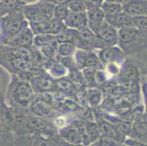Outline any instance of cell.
I'll list each match as a JSON object with an SVG mask.
<instances>
[{"instance_id":"cell-27","label":"cell","mask_w":147,"mask_h":146,"mask_svg":"<svg viewBox=\"0 0 147 146\" xmlns=\"http://www.w3.org/2000/svg\"><path fill=\"white\" fill-rule=\"evenodd\" d=\"M69 13V10L67 5H55L53 10V17L56 19L64 21Z\"/></svg>"},{"instance_id":"cell-10","label":"cell","mask_w":147,"mask_h":146,"mask_svg":"<svg viewBox=\"0 0 147 146\" xmlns=\"http://www.w3.org/2000/svg\"><path fill=\"white\" fill-rule=\"evenodd\" d=\"M33 32L29 28H24L8 43L14 46L28 47L33 44Z\"/></svg>"},{"instance_id":"cell-38","label":"cell","mask_w":147,"mask_h":146,"mask_svg":"<svg viewBox=\"0 0 147 146\" xmlns=\"http://www.w3.org/2000/svg\"><path fill=\"white\" fill-rule=\"evenodd\" d=\"M104 1H107V2H114V3H118L121 4V5L126 2L127 0H104Z\"/></svg>"},{"instance_id":"cell-37","label":"cell","mask_w":147,"mask_h":146,"mask_svg":"<svg viewBox=\"0 0 147 146\" xmlns=\"http://www.w3.org/2000/svg\"><path fill=\"white\" fill-rule=\"evenodd\" d=\"M71 0H40L39 2H49L54 5H67Z\"/></svg>"},{"instance_id":"cell-7","label":"cell","mask_w":147,"mask_h":146,"mask_svg":"<svg viewBox=\"0 0 147 146\" xmlns=\"http://www.w3.org/2000/svg\"><path fill=\"white\" fill-rule=\"evenodd\" d=\"M64 24L68 28L81 31L87 27V17L86 13H73L69 11L66 18L64 20Z\"/></svg>"},{"instance_id":"cell-16","label":"cell","mask_w":147,"mask_h":146,"mask_svg":"<svg viewBox=\"0 0 147 146\" xmlns=\"http://www.w3.org/2000/svg\"><path fill=\"white\" fill-rule=\"evenodd\" d=\"M103 14L105 15V20L111 19L119 13L122 12V5L121 4L104 1L100 6Z\"/></svg>"},{"instance_id":"cell-29","label":"cell","mask_w":147,"mask_h":146,"mask_svg":"<svg viewBox=\"0 0 147 146\" xmlns=\"http://www.w3.org/2000/svg\"><path fill=\"white\" fill-rule=\"evenodd\" d=\"M101 92L100 90L97 89H90L88 92V98H89V103L92 106H96L98 104H100L101 101Z\"/></svg>"},{"instance_id":"cell-6","label":"cell","mask_w":147,"mask_h":146,"mask_svg":"<svg viewBox=\"0 0 147 146\" xmlns=\"http://www.w3.org/2000/svg\"><path fill=\"white\" fill-rule=\"evenodd\" d=\"M96 34L88 27L78 31L76 47L84 50H90L96 48Z\"/></svg>"},{"instance_id":"cell-8","label":"cell","mask_w":147,"mask_h":146,"mask_svg":"<svg viewBox=\"0 0 147 146\" xmlns=\"http://www.w3.org/2000/svg\"><path fill=\"white\" fill-rule=\"evenodd\" d=\"M18 9L29 22H36L44 20L41 15L38 2L22 4L18 7Z\"/></svg>"},{"instance_id":"cell-17","label":"cell","mask_w":147,"mask_h":146,"mask_svg":"<svg viewBox=\"0 0 147 146\" xmlns=\"http://www.w3.org/2000/svg\"><path fill=\"white\" fill-rule=\"evenodd\" d=\"M131 133H133L138 137H145L146 135V116L141 115L138 118L134 120Z\"/></svg>"},{"instance_id":"cell-22","label":"cell","mask_w":147,"mask_h":146,"mask_svg":"<svg viewBox=\"0 0 147 146\" xmlns=\"http://www.w3.org/2000/svg\"><path fill=\"white\" fill-rule=\"evenodd\" d=\"M110 122L115 126L117 130L123 135H129L132 130V126L128 120H119V119H114L111 120Z\"/></svg>"},{"instance_id":"cell-24","label":"cell","mask_w":147,"mask_h":146,"mask_svg":"<svg viewBox=\"0 0 147 146\" xmlns=\"http://www.w3.org/2000/svg\"><path fill=\"white\" fill-rule=\"evenodd\" d=\"M138 70L133 65H128L121 72V77L126 82H134L138 78Z\"/></svg>"},{"instance_id":"cell-30","label":"cell","mask_w":147,"mask_h":146,"mask_svg":"<svg viewBox=\"0 0 147 146\" xmlns=\"http://www.w3.org/2000/svg\"><path fill=\"white\" fill-rule=\"evenodd\" d=\"M56 85L60 89L65 92H73L75 88L74 84L70 80H67V79H60L57 80L56 82Z\"/></svg>"},{"instance_id":"cell-25","label":"cell","mask_w":147,"mask_h":146,"mask_svg":"<svg viewBox=\"0 0 147 146\" xmlns=\"http://www.w3.org/2000/svg\"><path fill=\"white\" fill-rule=\"evenodd\" d=\"M67 7L69 11L73 13H84L87 10V7L83 0H71Z\"/></svg>"},{"instance_id":"cell-35","label":"cell","mask_w":147,"mask_h":146,"mask_svg":"<svg viewBox=\"0 0 147 146\" xmlns=\"http://www.w3.org/2000/svg\"><path fill=\"white\" fill-rule=\"evenodd\" d=\"M97 141L99 145H116L117 143L113 140L104 135H100Z\"/></svg>"},{"instance_id":"cell-15","label":"cell","mask_w":147,"mask_h":146,"mask_svg":"<svg viewBox=\"0 0 147 146\" xmlns=\"http://www.w3.org/2000/svg\"><path fill=\"white\" fill-rule=\"evenodd\" d=\"M62 138L71 144H81L82 143V136L78 129L76 127H67L61 131Z\"/></svg>"},{"instance_id":"cell-36","label":"cell","mask_w":147,"mask_h":146,"mask_svg":"<svg viewBox=\"0 0 147 146\" xmlns=\"http://www.w3.org/2000/svg\"><path fill=\"white\" fill-rule=\"evenodd\" d=\"M86 4L87 9L92 7H100L104 0H83Z\"/></svg>"},{"instance_id":"cell-41","label":"cell","mask_w":147,"mask_h":146,"mask_svg":"<svg viewBox=\"0 0 147 146\" xmlns=\"http://www.w3.org/2000/svg\"><path fill=\"white\" fill-rule=\"evenodd\" d=\"M40 0H26V3L25 4H29V3H34V2H39Z\"/></svg>"},{"instance_id":"cell-3","label":"cell","mask_w":147,"mask_h":146,"mask_svg":"<svg viewBox=\"0 0 147 146\" xmlns=\"http://www.w3.org/2000/svg\"><path fill=\"white\" fill-rule=\"evenodd\" d=\"M11 96L18 104L26 105L33 99L32 88L27 81L16 83L11 88Z\"/></svg>"},{"instance_id":"cell-12","label":"cell","mask_w":147,"mask_h":146,"mask_svg":"<svg viewBox=\"0 0 147 146\" xmlns=\"http://www.w3.org/2000/svg\"><path fill=\"white\" fill-rule=\"evenodd\" d=\"M99 129H100L101 135L106 136L109 138L114 140L116 143L121 141L122 137L124 135H121L117 129L115 127V126L110 121H106V120H102V122L99 124Z\"/></svg>"},{"instance_id":"cell-11","label":"cell","mask_w":147,"mask_h":146,"mask_svg":"<svg viewBox=\"0 0 147 146\" xmlns=\"http://www.w3.org/2000/svg\"><path fill=\"white\" fill-rule=\"evenodd\" d=\"M105 21L116 28L117 30L123 28L134 27L133 17L123 11L114 16L113 18Z\"/></svg>"},{"instance_id":"cell-43","label":"cell","mask_w":147,"mask_h":146,"mask_svg":"<svg viewBox=\"0 0 147 146\" xmlns=\"http://www.w3.org/2000/svg\"><path fill=\"white\" fill-rule=\"evenodd\" d=\"M0 130H1V125H0Z\"/></svg>"},{"instance_id":"cell-23","label":"cell","mask_w":147,"mask_h":146,"mask_svg":"<svg viewBox=\"0 0 147 146\" xmlns=\"http://www.w3.org/2000/svg\"><path fill=\"white\" fill-rule=\"evenodd\" d=\"M102 67V62L100 60L99 57L96 56L94 53H89L87 52L86 58L84 61V68H92V69H97Z\"/></svg>"},{"instance_id":"cell-28","label":"cell","mask_w":147,"mask_h":146,"mask_svg":"<svg viewBox=\"0 0 147 146\" xmlns=\"http://www.w3.org/2000/svg\"><path fill=\"white\" fill-rule=\"evenodd\" d=\"M134 27H136L141 33L146 32V15H140L133 17Z\"/></svg>"},{"instance_id":"cell-14","label":"cell","mask_w":147,"mask_h":146,"mask_svg":"<svg viewBox=\"0 0 147 146\" xmlns=\"http://www.w3.org/2000/svg\"><path fill=\"white\" fill-rule=\"evenodd\" d=\"M78 31L66 26V28L62 32L56 36L57 43H71L76 45V42L78 38Z\"/></svg>"},{"instance_id":"cell-20","label":"cell","mask_w":147,"mask_h":146,"mask_svg":"<svg viewBox=\"0 0 147 146\" xmlns=\"http://www.w3.org/2000/svg\"><path fill=\"white\" fill-rule=\"evenodd\" d=\"M26 126L32 131L40 132L47 129V124L42 119L38 117H29L26 120Z\"/></svg>"},{"instance_id":"cell-18","label":"cell","mask_w":147,"mask_h":146,"mask_svg":"<svg viewBox=\"0 0 147 146\" xmlns=\"http://www.w3.org/2000/svg\"><path fill=\"white\" fill-rule=\"evenodd\" d=\"M85 124H86V137H87V144L96 142L101 135L99 126L95 123L89 120L85 121Z\"/></svg>"},{"instance_id":"cell-26","label":"cell","mask_w":147,"mask_h":146,"mask_svg":"<svg viewBox=\"0 0 147 146\" xmlns=\"http://www.w3.org/2000/svg\"><path fill=\"white\" fill-rule=\"evenodd\" d=\"M76 50V45L71 43H60L57 47V53L60 56L66 57L73 55Z\"/></svg>"},{"instance_id":"cell-32","label":"cell","mask_w":147,"mask_h":146,"mask_svg":"<svg viewBox=\"0 0 147 146\" xmlns=\"http://www.w3.org/2000/svg\"><path fill=\"white\" fill-rule=\"evenodd\" d=\"M32 110L36 113H37L38 115H41V116H48L50 114V110L46 107L44 106V104L42 103L36 102L35 104L34 103Z\"/></svg>"},{"instance_id":"cell-42","label":"cell","mask_w":147,"mask_h":146,"mask_svg":"<svg viewBox=\"0 0 147 146\" xmlns=\"http://www.w3.org/2000/svg\"><path fill=\"white\" fill-rule=\"evenodd\" d=\"M17 2H18L19 3L21 4H25L26 3V0H16Z\"/></svg>"},{"instance_id":"cell-19","label":"cell","mask_w":147,"mask_h":146,"mask_svg":"<svg viewBox=\"0 0 147 146\" xmlns=\"http://www.w3.org/2000/svg\"><path fill=\"white\" fill-rule=\"evenodd\" d=\"M55 42H57L56 36L49 34H36L33 39V44L40 48H43Z\"/></svg>"},{"instance_id":"cell-39","label":"cell","mask_w":147,"mask_h":146,"mask_svg":"<svg viewBox=\"0 0 147 146\" xmlns=\"http://www.w3.org/2000/svg\"><path fill=\"white\" fill-rule=\"evenodd\" d=\"M3 36H5V35H4L3 29H2V24H1V21H0V40H2V38H3Z\"/></svg>"},{"instance_id":"cell-33","label":"cell","mask_w":147,"mask_h":146,"mask_svg":"<svg viewBox=\"0 0 147 146\" xmlns=\"http://www.w3.org/2000/svg\"><path fill=\"white\" fill-rule=\"evenodd\" d=\"M37 86L40 89H43V90H49L52 88V81H51L49 79L45 78V77H41L38 79L36 83Z\"/></svg>"},{"instance_id":"cell-5","label":"cell","mask_w":147,"mask_h":146,"mask_svg":"<svg viewBox=\"0 0 147 146\" xmlns=\"http://www.w3.org/2000/svg\"><path fill=\"white\" fill-rule=\"evenodd\" d=\"M122 11L132 17L146 15V0H127L122 5Z\"/></svg>"},{"instance_id":"cell-31","label":"cell","mask_w":147,"mask_h":146,"mask_svg":"<svg viewBox=\"0 0 147 146\" xmlns=\"http://www.w3.org/2000/svg\"><path fill=\"white\" fill-rule=\"evenodd\" d=\"M96 69H92V68L86 67L84 69L83 72H84V79L86 80V83H89V85H92L95 82V74Z\"/></svg>"},{"instance_id":"cell-2","label":"cell","mask_w":147,"mask_h":146,"mask_svg":"<svg viewBox=\"0 0 147 146\" xmlns=\"http://www.w3.org/2000/svg\"><path fill=\"white\" fill-rule=\"evenodd\" d=\"M118 30L105 20L96 34V48L114 46L118 42Z\"/></svg>"},{"instance_id":"cell-9","label":"cell","mask_w":147,"mask_h":146,"mask_svg":"<svg viewBox=\"0 0 147 146\" xmlns=\"http://www.w3.org/2000/svg\"><path fill=\"white\" fill-rule=\"evenodd\" d=\"M98 57L102 63L110 64L122 58L123 53L119 48L111 46L102 49L99 53Z\"/></svg>"},{"instance_id":"cell-21","label":"cell","mask_w":147,"mask_h":146,"mask_svg":"<svg viewBox=\"0 0 147 146\" xmlns=\"http://www.w3.org/2000/svg\"><path fill=\"white\" fill-rule=\"evenodd\" d=\"M39 3L40 10L44 20H50L53 17V10L55 5L49 2H37Z\"/></svg>"},{"instance_id":"cell-1","label":"cell","mask_w":147,"mask_h":146,"mask_svg":"<svg viewBox=\"0 0 147 146\" xmlns=\"http://www.w3.org/2000/svg\"><path fill=\"white\" fill-rule=\"evenodd\" d=\"M5 40L10 41L22 30L24 17L18 9L10 12L0 18Z\"/></svg>"},{"instance_id":"cell-34","label":"cell","mask_w":147,"mask_h":146,"mask_svg":"<svg viewBox=\"0 0 147 146\" xmlns=\"http://www.w3.org/2000/svg\"><path fill=\"white\" fill-rule=\"evenodd\" d=\"M51 72L57 76L64 75L65 73V67L60 63L54 64L51 67Z\"/></svg>"},{"instance_id":"cell-40","label":"cell","mask_w":147,"mask_h":146,"mask_svg":"<svg viewBox=\"0 0 147 146\" xmlns=\"http://www.w3.org/2000/svg\"><path fill=\"white\" fill-rule=\"evenodd\" d=\"M2 105H3V96H2V93L0 92V110L2 109Z\"/></svg>"},{"instance_id":"cell-13","label":"cell","mask_w":147,"mask_h":146,"mask_svg":"<svg viewBox=\"0 0 147 146\" xmlns=\"http://www.w3.org/2000/svg\"><path fill=\"white\" fill-rule=\"evenodd\" d=\"M141 32L136 27L123 28L118 30V41L121 43H130L139 37Z\"/></svg>"},{"instance_id":"cell-4","label":"cell","mask_w":147,"mask_h":146,"mask_svg":"<svg viewBox=\"0 0 147 146\" xmlns=\"http://www.w3.org/2000/svg\"><path fill=\"white\" fill-rule=\"evenodd\" d=\"M86 17H87V27L97 34V31L105 21V15L100 7H92L86 10Z\"/></svg>"}]
</instances>
